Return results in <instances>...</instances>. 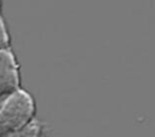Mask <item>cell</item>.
<instances>
[{
  "label": "cell",
  "mask_w": 155,
  "mask_h": 137,
  "mask_svg": "<svg viewBox=\"0 0 155 137\" xmlns=\"http://www.w3.org/2000/svg\"><path fill=\"white\" fill-rule=\"evenodd\" d=\"M36 104L33 96L21 89L0 104V137H10L35 120Z\"/></svg>",
  "instance_id": "cell-1"
},
{
  "label": "cell",
  "mask_w": 155,
  "mask_h": 137,
  "mask_svg": "<svg viewBox=\"0 0 155 137\" xmlns=\"http://www.w3.org/2000/svg\"><path fill=\"white\" fill-rule=\"evenodd\" d=\"M21 90L18 61L11 48L0 51V102Z\"/></svg>",
  "instance_id": "cell-2"
},
{
  "label": "cell",
  "mask_w": 155,
  "mask_h": 137,
  "mask_svg": "<svg viewBox=\"0 0 155 137\" xmlns=\"http://www.w3.org/2000/svg\"><path fill=\"white\" fill-rule=\"evenodd\" d=\"M41 133H42L41 122H39L38 120H33L28 126L11 135L10 137H41Z\"/></svg>",
  "instance_id": "cell-3"
},
{
  "label": "cell",
  "mask_w": 155,
  "mask_h": 137,
  "mask_svg": "<svg viewBox=\"0 0 155 137\" xmlns=\"http://www.w3.org/2000/svg\"><path fill=\"white\" fill-rule=\"evenodd\" d=\"M11 48V36L7 30L6 23L0 13V51Z\"/></svg>",
  "instance_id": "cell-4"
},
{
  "label": "cell",
  "mask_w": 155,
  "mask_h": 137,
  "mask_svg": "<svg viewBox=\"0 0 155 137\" xmlns=\"http://www.w3.org/2000/svg\"><path fill=\"white\" fill-rule=\"evenodd\" d=\"M0 13H1V2H0Z\"/></svg>",
  "instance_id": "cell-5"
},
{
  "label": "cell",
  "mask_w": 155,
  "mask_h": 137,
  "mask_svg": "<svg viewBox=\"0 0 155 137\" xmlns=\"http://www.w3.org/2000/svg\"><path fill=\"white\" fill-rule=\"evenodd\" d=\"M1 103H2V102H0V104H1Z\"/></svg>",
  "instance_id": "cell-6"
}]
</instances>
